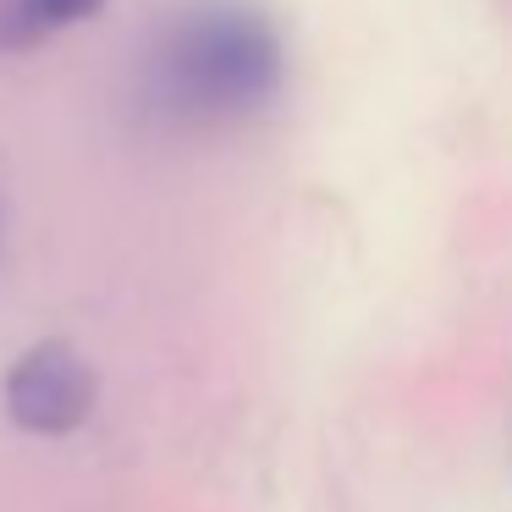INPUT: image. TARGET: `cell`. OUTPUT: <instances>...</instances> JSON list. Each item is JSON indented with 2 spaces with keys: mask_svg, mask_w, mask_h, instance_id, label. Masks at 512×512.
Returning a JSON list of instances; mask_svg holds the SVG:
<instances>
[{
  "mask_svg": "<svg viewBox=\"0 0 512 512\" xmlns=\"http://www.w3.org/2000/svg\"><path fill=\"white\" fill-rule=\"evenodd\" d=\"M287 83L276 23L243 0H199L155 28L138 56V105L160 127L215 133L265 116Z\"/></svg>",
  "mask_w": 512,
  "mask_h": 512,
  "instance_id": "1",
  "label": "cell"
},
{
  "mask_svg": "<svg viewBox=\"0 0 512 512\" xmlns=\"http://www.w3.org/2000/svg\"><path fill=\"white\" fill-rule=\"evenodd\" d=\"M6 413L28 435H72L94 413V369L67 342H39L6 369Z\"/></svg>",
  "mask_w": 512,
  "mask_h": 512,
  "instance_id": "2",
  "label": "cell"
},
{
  "mask_svg": "<svg viewBox=\"0 0 512 512\" xmlns=\"http://www.w3.org/2000/svg\"><path fill=\"white\" fill-rule=\"evenodd\" d=\"M111 0H6L0 6V45H45V39L67 34V28L100 17Z\"/></svg>",
  "mask_w": 512,
  "mask_h": 512,
  "instance_id": "3",
  "label": "cell"
}]
</instances>
